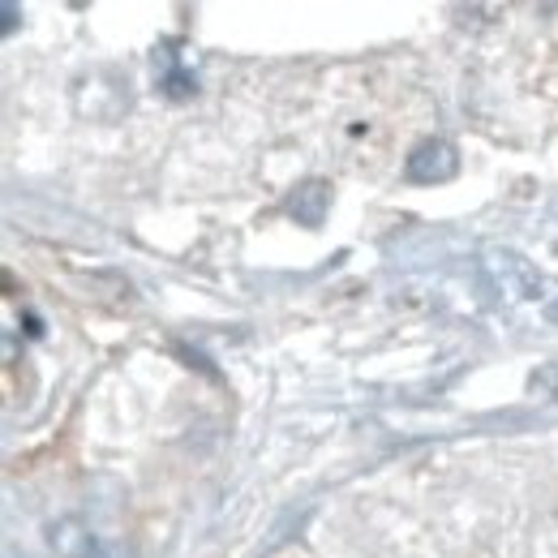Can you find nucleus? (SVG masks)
Segmentation results:
<instances>
[{
	"instance_id": "obj_1",
	"label": "nucleus",
	"mask_w": 558,
	"mask_h": 558,
	"mask_svg": "<svg viewBox=\"0 0 558 558\" xmlns=\"http://www.w3.org/2000/svg\"><path fill=\"white\" fill-rule=\"evenodd\" d=\"M460 172V155H456V146L442 138H425L413 146V155H409V163H404V177L413 181V185H442V181H451Z\"/></svg>"
},
{
	"instance_id": "obj_2",
	"label": "nucleus",
	"mask_w": 558,
	"mask_h": 558,
	"mask_svg": "<svg viewBox=\"0 0 558 558\" xmlns=\"http://www.w3.org/2000/svg\"><path fill=\"white\" fill-rule=\"evenodd\" d=\"M489 267H494V276H498V283L515 296V301H533L537 292H542V279H537V271L520 258V254H511V250H498V254H489Z\"/></svg>"
},
{
	"instance_id": "obj_3",
	"label": "nucleus",
	"mask_w": 558,
	"mask_h": 558,
	"mask_svg": "<svg viewBox=\"0 0 558 558\" xmlns=\"http://www.w3.org/2000/svg\"><path fill=\"white\" fill-rule=\"evenodd\" d=\"M327 207H331V185L327 181H305V185H296L292 190V219L301 223V228H323V219H327Z\"/></svg>"
},
{
	"instance_id": "obj_4",
	"label": "nucleus",
	"mask_w": 558,
	"mask_h": 558,
	"mask_svg": "<svg viewBox=\"0 0 558 558\" xmlns=\"http://www.w3.org/2000/svg\"><path fill=\"white\" fill-rule=\"evenodd\" d=\"M52 550H57V558H99V537L82 524V520H57L52 524Z\"/></svg>"
},
{
	"instance_id": "obj_5",
	"label": "nucleus",
	"mask_w": 558,
	"mask_h": 558,
	"mask_svg": "<svg viewBox=\"0 0 558 558\" xmlns=\"http://www.w3.org/2000/svg\"><path fill=\"white\" fill-rule=\"evenodd\" d=\"M533 387H542L546 396H555V400H558V361H555V365H546L542 374H533Z\"/></svg>"
}]
</instances>
